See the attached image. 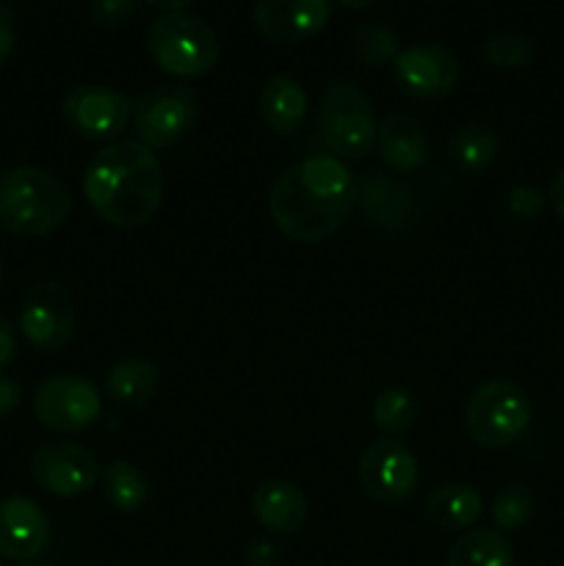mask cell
<instances>
[{
	"instance_id": "obj_16",
	"label": "cell",
	"mask_w": 564,
	"mask_h": 566,
	"mask_svg": "<svg viewBox=\"0 0 564 566\" xmlns=\"http://www.w3.org/2000/svg\"><path fill=\"white\" fill-rule=\"evenodd\" d=\"M252 514L269 534L293 536L310 517L307 495L293 481L269 479L252 492Z\"/></svg>"
},
{
	"instance_id": "obj_10",
	"label": "cell",
	"mask_w": 564,
	"mask_h": 566,
	"mask_svg": "<svg viewBox=\"0 0 564 566\" xmlns=\"http://www.w3.org/2000/svg\"><path fill=\"white\" fill-rule=\"evenodd\" d=\"M199 114L197 94L188 86H158L133 105L136 138L149 149H166L180 142Z\"/></svg>"
},
{
	"instance_id": "obj_39",
	"label": "cell",
	"mask_w": 564,
	"mask_h": 566,
	"mask_svg": "<svg viewBox=\"0 0 564 566\" xmlns=\"http://www.w3.org/2000/svg\"><path fill=\"white\" fill-rule=\"evenodd\" d=\"M0 566H3V564H0Z\"/></svg>"
},
{
	"instance_id": "obj_33",
	"label": "cell",
	"mask_w": 564,
	"mask_h": 566,
	"mask_svg": "<svg viewBox=\"0 0 564 566\" xmlns=\"http://www.w3.org/2000/svg\"><path fill=\"white\" fill-rule=\"evenodd\" d=\"M17 403H20V385L14 379H9V376L0 374V418L14 412Z\"/></svg>"
},
{
	"instance_id": "obj_8",
	"label": "cell",
	"mask_w": 564,
	"mask_h": 566,
	"mask_svg": "<svg viewBox=\"0 0 564 566\" xmlns=\"http://www.w3.org/2000/svg\"><path fill=\"white\" fill-rule=\"evenodd\" d=\"M20 332L33 352H64L75 337V302L66 285L55 280L36 282L22 298Z\"/></svg>"
},
{
	"instance_id": "obj_24",
	"label": "cell",
	"mask_w": 564,
	"mask_h": 566,
	"mask_svg": "<svg viewBox=\"0 0 564 566\" xmlns=\"http://www.w3.org/2000/svg\"><path fill=\"white\" fill-rule=\"evenodd\" d=\"M370 418L385 437H404L418 420V398L407 387H387L374 398Z\"/></svg>"
},
{
	"instance_id": "obj_27",
	"label": "cell",
	"mask_w": 564,
	"mask_h": 566,
	"mask_svg": "<svg viewBox=\"0 0 564 566\" xmlns=\"http://www.w3.org/2000/svg\"><path fill=\"white\" fill-rule=\"evenodd\" d=\"M481 55L490 66L495 70H520V66L531 64L534 59V48L525 36L520 33H495L484 42L481 48Z\"/></svg>"
},
{
	"instance_id": "obj_38",
	"label": "cell",
	"mask_w": 564,
	"mask_h": 566,
	"mask_svg": "<svg viewBox=\"0 0 564 566\" xmlns=\"http://www.w3.org/2000/svg\"><path fill=\"white\" fill-rule=\"evenodd\" d=\"M22 566H50V564H33V562H28V564H22Z\"/></svg>"
},
{
	"instance_id": "obj_36",
	"label": "cell",
	"mask_w": 564,
	"mask_h": 566,
	"mask_svg": "<svg viewBox=\"0 0 564 566\" xmlns=\"http://www.w3.org/2000/svg\"><path fill=\"white\" fill-rule=\"evenodd\" d=\"M376 3H379V0H341V6H346V9L352 11H365Z\"/></svg>"
},
{
	"instance_id": "obj_32",
	"label": "cell",
	"mask_w": 564,
	"mask_h": 566,
	"mask_svg": "<svg viewBox=\"0 0 564 566\" xmlns=\"http://www.w3.org/2000/svg\"><path fill=\"white\" fill-rule=\"evenodd\" d=\"M11 50H14V14L6 3H0V66L9 61Z\"/></svg>"
},
{
	"instance_id": "obj_29",
	"label": "cell",
	"mask_w": 564,
	"mask_h": 566,
	"mask_svg": "<svg viewBox=\"0 0 564 566\" xmlns=\"http://www.w3.org/2000/svg\"><path fill=\"white\" fill-rule=\"evenodd\" d=\"M545 205H547V197L534 186H514L509 188L506 193L509 216H514V219L520 221H534L536 216H542Z\"/></svg>"
},
{
	"instance_id": "obj_22",
	"label": "cell",
	"mask_w": 564,
	"mask_h": 566,
	"mask_svg": "<svg viewBox=\"0 0 564 566\" xmlns=\"http://www.w3.org/2000/svg\"><path fill=\"white\" fill-rule=\"evenodd\" d=\"M446 566H514V551L498 528H468L448 551Z\"/></svg>"
},
{
	"instance_id": "obj_9",
	"label": "cell",
	"mask_w": 564,
	"mask_h": 566,
	"mask_svg": "<svg viewBox=\"0 0 564 566\" xmlns=\"http://www.w3.org/2000/svg\"><path fill=\"white\" fill-rule=\"evenodd\" d=\"M357 479L365 495L387 506H404L415 495L420 481L418 459L398 437H382L363 451Z\"/></svg>"
},
{
	"instance_id": "obj_6",
	"label": "cell",
	"mask_w": 564,
	"mask_h": 566,
	"mask_svg": "<svg viewBox=\"0 0 564 566\" xmlns=\"http://www.w3.org/2000/svg\"><path fill=\"white\" fill-rule=\"evenodd\" d=\"M321 130L335 158L363 160L376 149V125L370 99L352 81H335L321 97Z\"/></svg>"
},
{
	"instance_id": "obj_11",
	"label": "cell",
	"mask_w": 564,
	"mask_h": 566,
	"mask_svg": "<svg viewBox=\"0 0 564 566\" xmlns=\"http://www.w3.org/2000/svg\"><path fill=\"white\" fill-rule=\"evenodd\" d=\"M61 114L75 136L111 144L133 119V105L116 88L103 86V83H83L66 94Z\"/></svg>"
},
{
	"instance_id": "obj_28",
	"label": "cell",
	"mask_w": 564,
	"mask_h": 566,
	"mask_svg": "<svg viewBox=\"0 0 564 566\" xmlns=\"http://www.w3.org/2000/svg\"><path fill=\"white\" fill-rule=\"evenodd\" d=\"M138 0H88V17L97 28L116 31L136 17Z\"/></svg>"
},
{
	"instance_id": "obj_23",
	"label": "cell",
	"mask_w": 564,
	"mask_h": 566,
	"mask_svg": "<svg viewBox=\"0 0 564 566\" xmlns=\"http://www.w3.org/2000/svg\"><path fill=\"white\" fill-rule=\"evenodd\" d=\"M103 497L114 512L136 514L149 501V481L142 470L125 459H114L103 470Z\"/></svg>"
},
{
	"instance_id": "obj_4",
	"label": "cell",
	"mask_w": 564,
	"mask_h": 566,
	"mask_svg": "<svg viewBox=\"0 0 564 566\" xmlns=\"http://www.w3.org/2000/svg\"><path fill=\"white\" fill-rule=\"evenodd\" d=\"M147 50L155 64L171 77H191L208 75L219 61V36L213 28L199 17L175 11L164 14L149 25Z\"/></svg>"
},
{
	"instance_id": "obj_30",
	"label": "cell",
	"mask_w": 564,
	"mask_h": 566,
	"mask_svg": "<svg viewBox=\"0 0 564 566\" xmlns=\"http://www.w3.org/2000/svg\"><path fill=\"white\" fill-rule=\"evenodd\" d=\"M276 558H280V547L269 536H254L243 547V562L249 566H274Z\"/></svg>"
},
{
	"instance_id": "obj_34",
	"label": "cell",
	"mask_w": 564,
	"mask_h": 566,
	"mask_svg": "<svg viewBox=\"0 0 564 566\" xmlns=\"http://www.w3.org/2000/svg\"><path fill=\"white\" fill-rule=\"evenodd\" d=\"M547 205H551L553 210H556L558 219L564 221V169L558 171L556 177L551 180V186H547Z\"/></svg>"
},
{
	"instance_id": "obj_13",
	"label": "cell",
	"mask_w": 564,
	"mask_h": 566,
	"mask_svg": "<svg viewBox=\"0 0 564 566\" xmlns=\"http://www.w3.org/2000/svg\"><path fill=\"white\" fill-rule=\"evenodd\" d=\"M393 77L409 99L431 103L453 92L459 83V61L442 44H409L393 61Z\"/></svg>"
},
{
	"instance_id": "obj_26",
	"label": "cell",
	"mask_w": 564,
	"mask_h": 566,
	"mask_svg": "<svg viewBox=\"0 0 564 566\" xmlns=\"http://www.w3.org/2000/svg\"><path fill=\"white\" fill-rule=\"evenodd\" d=\"M354 53L368 66H387L398 59V36L387 25H363L354 33Z\"/></svg>"
},
{
	"instance_id": "obj_25",
	"label": "cell",
	"mask_w": 564,
	"mask_h": 566,
	"mask_svg": "<svg viewBox=\"0 0 564 566\" xmlns=\"http://www.w3.org/2000/svg\"><path fill=\"white\" fill-rule=\"evenodd\" d=\"M536 512V497L529 486L509 484L492 501V523L501 534L520 531Z\"/></svg>"
},
{
	"instance_id": "obj_17",
	"label": "cell",
	"mask_w": 564,
	"mask_h": 566,
	"mask_svg": "<svg viewBox=\"0 0 564 566\" xmlns=\"http://www.w3.org/2000/svg\"><path fill=\"white\" fill-rule=\"evenodd\" d=\"M376 153L398 175H415L429 158L424 125L409 114H387L376 130Z\"/></svg>"
},
{
	"instance_id": "obj_31",
	"label": "cell",
	"mask_w": 564,
	"mask_h": 566,
	"mask_svg": "<svg viewBox=\"0 0 564 566\" xmlns=\"http://www.w3.org/2000/svg\"><path fill=\"white\" fill-rule=\"evenodd\" d=\"M17 348L20 346H17L14 326H11V321L0 313V374H3L11 363H14Z\"/></svg>"
},
{
	"instance_id": "obj_35",
	"label": "cell",
	"mask_w": 564,
	"mask_h": 566,
	"mask_svg": "<svg viewBox=\"0 0 564 566\" xmlns=\"http://www.w3.org/2000/svg\"><path fill=\"white\" fill-rule=\"evenodd\" d=\"M149 6H155V9L166 11V14H175V11H186L188 6H194L197 0H147Z\"/></svg>"
},
{
	"instance_id": "obj_7",
	"label": "cell",
	"mask_w": 564,
	"mask_h": 566,
	"mask_svg": "<svg viewBox=\"0 0 564 566\" xmlns=\"http://www.w3.org/2000/svg\"><path fill=\"white\" fill-rule=\"evenodd\" d=\"M103 412L100 390L81 374H53L33 390V415L55 434H81Z\"/></svg>"
},
{
	"instance_id": "obj_18",
	"label": "cell",
	"mask_w": 564,
	"mask_h": 566,
	"mask_svg": "<svg viewBox=\"0 0 564 566\" xmlns=\"http://www.w3.org/2000/svg\"><path fill=\"white\" fill-rule=\"evenodd\" d=\"M481 509H484L481 492L473 484H464V481L440 484L437 490L429 492L424 503L426 523L437 531H446V534L473 528L476 520L481 517Z\"/></svg>"
},
{
	"instance_id": "obj_3",
	"label": "cell",
	"mask_w": 564,
	"mask_h": 566,
	"mask_svg": "<svg viewBox=\"0 0 564 566\" xmlns=\"http://www.w3.org/2000/svg\"><path fill=\"white\" fill-rule=\"evenodd\" d=\"M70 213L72 193L53 171L14 166L0 175V227L11 235H53Z\"/></svg>"
},
{
	"instance_id": "obj_15",
	"label": "cell",
	"mask_w": 564,
	"mask_h": 566,
	"mask_svg": "<svg viewBox=\"0 0 564 566\" xmlns=\"http://www.w3.org/2000/svg\"><path fill=\"white\" fill-rule=\"evenodd\" d=\"M50 545V520L36 501L11 495L0 501V556L33 562Z\"/></svg>"
},
{
	"instance_id": "obj_20",
	"label": "cell",
	"mask_w": 564,
	"mask_h": 566,
	"mask_svg": "<svg viewBox=\"0 0 564 566\" xmlns=\"http://www.w3.org/2000/svg\"><path fill=\"white\" fill-rule=\"evenodd\" d=\"M501 138L484 122H464L451 133L446 144L448 164L468 177H479L495 164Z\"/></svg>"
},
{
	"instance_id": "obj_12",
	"label": "cell",
	"mask_w": 564,
	"mask_h": 566,
	"mask_svg": "<svg viewBox=\"0 0 564 566\" xmlns=\"http://www.w3.org/2000/svg\"><path fill=\"white\" fill-rule=\"evenodd\" d=\"M100 475L97 457L72 440H48L31 453V479L55 497H81Z\"/></svg>"
},
{
	"instance_id": "obj_2",
	"label": "cell",
	"mask_w": 564,
	"mask_h": 566,
	"mask_svg": "<svg viewBox=\"0 0 564 566\" xmlns=\"http://www.w3.org/2000/svg\"><path fill=\"white\" fill-rule=\"evenodd\" d=\"M164 166L138 138H116L92 155L83 171V197L97 219L116 230L142 227L164 202Z\"/></svg>"
},
{
	"instance_id": "obj_21",
	"label": "cell",
	"mask_w": 564,
	"mask_h": 566,
	"mask_svg": "<svg viewBox=\"0 0 564 566\" xmlns=\"http://www.w3.org/2000/svg\"><path fill=\"white\" fill-rule=\"evenodd\" d=\"M160 390V370L149 359H119L105 374V392L111 401L127 409H144Z\"/></svg>"
},
{
	"instance_id": "obj_5",
	"label": "cell",
	"mask_w": 564,
	"mask_h": 566,
	"mask_svg": "<svg viewBox=\"0 0 564 566\" xmlns=\"http://www.w3.org/2000/svg\"><path fill=\"white\" fill-rule=\"evenodd\" d=\"M531 398L514 381L492 379L476 387L464 403V429L481 448H509L531 423Z\"/></svg>"
},
{
	"instance_id": "obj_14",
	"label": "cell",
	"mask_w": 564,
	"mask_h": 566,
	"mask_svg": "<svg viewBox=\"0 0 564 566\" xmlns=\"http://www.w3.org/2000/svg\"><path fill=\"white\" fill-rule=\"evenodd\" d=\"M332 17V0H254L252 22L274 44H302L318 36Z\"/></svg>"
},
{
	"instance_id": "obj_19",
	"label": "cell",
	"mask_w": 564,
	"mask_h": 566,
	"mask_svg": "<svg viewBox=\"0 0 564 566\" xmlns=\"http://www.w3.org/2000/svg\"><path fill=\"white\" fill-rule=\"evenodd\" d=\"M258 111L263 125L274 136H291L307 116V92L291 75H274L260 88Z\"/></svg>"
},
{
	"instance_id": "obj_1",
	"label": "cell",
	"mask_w": 564,
	"mask_h": 566,
	"mask_svg": "<svg viewBox=\"0 0 564 566\" xmlns=\"http://www.w3.org/2000/svg\"><path fill=\"white\" fill-rule=\"evenodd\" d=\"M354 202V177L335 155H310L288 166L269 193V216L276 230L299 243H321L335 235Z\"/></svg>"
},
{
	"instance_id": "obj_37",
	"label": "cell",
	"mask_w": 564,
	"mask_h": 566,
	"mask_svg": "<svg viewBox=\"0 0 564 566\" xmlns=\"http://www.w3.org/2000/svg\"><path fill=\"white\" fill-rule=\"evenodd\" d=\"M3 274H6V271H3V260H0V285H3Z\"/></svg>"
}]
</instances>
